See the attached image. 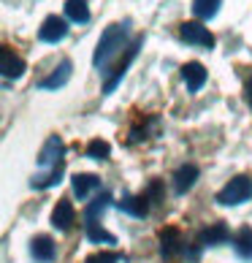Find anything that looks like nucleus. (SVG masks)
<instances>
[{
    "mask_svg": "<svg viewBox=\"0 0 252 263\" xmlns=\"http://www.w3.org/2000/svg\"><path fill=\"white\" fill-rule=\"evenodd\" d=\"M63 155H65L63 139H60V136H49L46 144L41 147V155H38V165H41V171L60 168V165H63Z\"/></svg>",
    "mask_w": 252,
    "mask_h": 263,
    "instance_id": "nucleus-5",
    "label": "nucleus"
},
{
    "mask_svg": "<svg viewBox=\"0 0 252 263\" xmlns=\"http://www.w3.org/2000/svg\"><path fill=\"white\" fill-rule=\"evenodd\" d=\"M198 177H201L198 165H192V163L179 165L177 174H173V190H177V196H185L187 190H192V184L198 182Z\"/></svg>",
    "mask_w": 252,
    "mask_h": 263,
    "instance_id": "nucleus-13",
    "label": "nucleus"
},
{
    "mask_svg": "<svg viewBox=\"0 0 252 263\" xmlns=\"http://www.w3.org/2000/svg\"><path fill=\"white\" fill-rule=\"evenodd\" d=\"M252 198V179L249 177H236L230 179L225 187L217 193V201L222 206H239V203H244Z\"/></svg>",
    "mask_w": 252,
    "mask_h": 263,
    "instance_id": "nucleus-3",
    "label": "nucleus"
},
{
    "mask_svg": "<svg viewBox=\"0 0 252 263\" xmlns=\"http://www.w3.org/2000/svg\"><path fill=\"white\" fill-rule=\"evenodd\" d=\"M144 193L149 196V201H160V196H163V182H160V179H152L149 187L144 190Z\"/></svg>",
    "mask_w": 252,
    "mask_h": 263,
    "instance_id": "nucleus-25",
    "label": "nucleus"
},
{
    "mask_svg": "<svg viewBox=\"0 0 252 263\" xmlns=\"http://www.w3.org/2000/svg\"><path fill=\"white\" fill-rule=\"evenodd\" d=\"M234 250L241 260H252V228H241L234 236Z\"/></svg>",
    "mask_w": 252,
    "mask_h": 263,
    "instance_id": "nucleus-19",
    "label": "nucleus"
},
{
    "mask_svg": "<svg viewBox=\"0 0 252 263\" xmlns=\"http://www.w3.org/2000/svg\"><path fill=\"white\" fill-rule=\"evenodd\" d=\"M179 35L182 41L190 46H198V49H215V35H211L209 27H203L201 22H182L179 25Z\"/></svg>",
    "mask_w": 252,
    "mask_h": 263,
    "instance_id": "nucleus-4",
    "label": "nucleus"
},
{
    "mask_svg": "<svg viewBox=\"0 0 252 263\" xmlns=\"http://www.w3.org/2000/svg\"><path fill=\"white\" fill-rule=\"evenodd\" d=\"M220 6L222 0H192V14L201 22H209V19H215L220 14Z\"/></svg>",
    "mask_w": 252,
    "mask_h": 263,
    "instance_id": "nucleus-18",
    "label": "nucleus"
},
{
    "mask_svg": "<svg viewBox=\"0 0 252 263\" xmlns=\"http://www.w3.org/2000/svg\"><path fill=\"white\" fill-rule=\"evenodd\" d=\"M71 190L79 201H87L95 190H101V177H95V174H73L71 177Z\"/></svg>",
    "mask_w": 252,
    "mask_h": 263,
    "instance_id": "nucleus-8",
    "label": "nucleus"
},
{
    "mask_svg": "<svg viewBox=\"0 0 252 263\" xmlns=\"http://www.w3.org/2000/svg\"><path fill=\"white\" fill-rule=\"evenodd\" d=\"M247 103H249V106H252V82H249V84H247Z\"/></svg>",
    "mask_w": 252,
    "mask_h": 263,
    "instance_id": "nucleus-26",
    "label": "nucleus"
},
{
    "mask_svg": "<svg viewBox=\"0 0 252 263\" xmlns=\"http://www.w3.org/2000/svg\"><path fill=\"white\" fill-rule=\"evenodd\" d=\"M144 46V35H135L133 41H130V46L125 49V54L120 57V63L114 65V71L109 73V79H106V84H103V95H111L114 90H117V84L122 82V76L128 73V68L133 65V60L139 57V49Z\"/></svg>",
    "mask_w": 252,
    "mask_h": 263,
    "instance_id": "nucleus-2",
    "label": "nucleus"
},
{
    "mask_svg": "<svg viewBox=\"0 0 252 263\" xmlns=\"http://www.w3.org/2000/svg\"><path fill=\"white\" fill-rule=\"evenodd\" d=\"M158 239H160V252H163V258L179 255L182 247H185V239H182L179 228H163Z\"/></svg>",
    "mask_w": 252,
    "mask_h": 263,
    "instance_id": "nucleus-15",
    "label": "nucleus"
},
{
    "mask_svg": "<svg viewBox=\"0 0 252 263\" xmlns=\"http://www.w3.org/2000/svg\"><path fill=\"white\" fill-rule=\"evenodd\" d=\"M68 30H71V27H68V19L52 14V16L44 19L41 27H38V38H41L44 44H60V41H65Z\"/></svg>",
    "mask_w": 252,
    "mask_h": 263,
    "instance_id": "nucleus-6",
    "label": "nucleus"
},
{
    "mask_svg": "<svg viewBox=\"0 0 252 263\" xmlns=\"http://www.w3.org/2000/svg\"><path fill=\"white\" fill-rule=\"evenodd\" d=\"M182 82H185L187 92H198L203 84H206V68H203L198 60H190L182 65Z\"/></svg>",
    "mask_w": 252,
    "mask_h": 263,
    "instance_id": "nucleus-9",
    "label": "nucleus"
},
{
    "mask_svg": "<svg viewBox=\"0 0 252 263\" xmlns=\"http://www.w3.org/2000/svg\"><path fill=\"white\" fill-rule=\"evenodd\" d=\"M111 155V144L103 141V139H92L90 144H87V158L92 160H109Z\"/></svg>",
    "mask_w": 252,
    "mask_h": 263,
    "instance_id": "nucleus-23",
    "label": "nucleus"
},
{
    "mask_svg": "<svg viewBox=\"0 0 252 263\" xmlns=\"http://www.w3.org/2000/svg\"><path fill=\"white\" fill-rule=\"evenodd\" d=\"M71 73H73V63L71 60H63L49 76H46V79H41V84H38V87H41V90H60V87L68 84Z\"/></svg>",
    "mask_w": 252,
    "mask_h": 263,
    "instance_id": "nucleus-16",
    "label": "nucleus"
},
{
    "mask_svg": "<svg viewBox=\"0 0 252 263\" xmlns=\"http://www.w3.org/2000/svg\"><path fill=\"white\" fill-rule=\"evenodd\" d=\"M117 209L130 214V217H147L149 214V196L139 193V196H122V201H117Z\"/></svg>",
    "mask_w": 252,
    "mask_h": 263,
    "instance_id": "nucleus-14",
    "label": "nucleus"
},
{
    "mask_svg": "<svg viewBox=\"0 0 252 263\" xmlns=\"http://www.w3.org/2000/svg\"><path fill=\"white\" fill-rule=\"evenodd\" d=\"M128 35H130V19H125V22H114L109 25L106 30L101 33V41L95 46V54H92V65L98 68V71L106 73V68L111 65V60L117 54H125L128 49Z\"/></svg>",
    "mask_w": 252,
    "mask_h": 263,
    "instance_id": "nucleus-1",
    "label": "nucleus"
},
{
    "mask_svg": "<svg viewBox=\"0 0 252 263\" xmlns=\"http://www.w3.org/2000/svg\"><path fill=\"white\" fill-rule=\"evenodd\" d=\"M111 201H114V198H111V193H101V196H98V198H95V201L90 203V206L84 209V222H98L101 214L111 206Z\"/></svg>",
    "mask_w": 252,
    "mask_h": 263,
    "instance_id": "nucleus-21",
    "label": "nucleus"
},
{
    "mask_svg": "<svg viewBox=\"0 0 252 263\" xmlns=\"http://www.w3.org/2000/svg\"><path fill=\"white\" fill-rule=\"evenodd\" d=\"M0 71H3L6 79H19V76L27 71V65L11 46H3V49H0Z\"/></svg>",
    "mask_w": 252,
    "mask_h": 263,
    "instance_id": "nucleus-7",
    "label": "nucleus"
},
{
    "mask_svg": "<svg viewBox=\"0 0 252 263\" xmlns=\"http://www.w3.org/2000/svg\"><path fill=\"white\" fill-rule=\"evenodd\" d=\"M30 255L38 260V263H52L54 255H57V245L52 236H46V233H38V236L30 241Z\"/></svg>",
    "mask_w": 252,
    "mask_h": 263,
    "instance_id": "nucleus-12",
    "label": "nucleus"
},
{
    "mask_svg": "<svg viewBox=\"0 0 252 263\" xmlns=\"http://www.w3.org/2000/svg\"><path fill=\"white\" fill-rule=\"evenodd\" d=\"M73 222H76L73 203L68 201V198H60V201H57V206L52 209V226H54L57 231H71Z\"/></svg>",
    "mask_w": 252,
    "mask_h": 263,
    "instance_id": "nucleus-10",
    "label": "nucleus"
},
{
    "mask_svg": "<svg viewBox=\"0 0 252 263\" xmlns=\"http://www.w3.org/2000/svg\"><path fill=\"white\" fill-rule=\"evenodd\" d=\"M63 168H65V165H60V168H52V171H38L35 177H33V182H30V187H35V190H46V187H54V184H60V179H63Z\"/></svg>",
    "mask_w": 252,
    "mask_h": 263,
    "instance_id": "nucleus-20",
    "label": "nucleus"
},
{
    "mask_svg": "<svg viewBox=\"0 0 252 263\" xmlns=\"http://www.w3.org/2000/svg\"><path fill=\"white\" fill-rule=\"evenodd\" d=\"M90 6L87 0H65V19L68 22H76V25H87L90 22Z\"/></svg>",
    "mask_w": 252,
    "mask_h": 263,
    "instance_id": "nucleus-17",
    "label": "nucleus"
},
{
    "mask_svg": "<svg viewBox=\"0 0 252 263\" xmlns=\"http://www.w3.org/2000/svg\"><path fill=\"white\" fill-rule=\"evenodd\" d=\"M84 226H87V239L92 245H117V236L106 231L101 222H84Z\"/></svg>",
    "mask_w": 252,
    "mask_h": 263,
    "instance_id": "nucleus-22",
    "label": "nucleus"
},
{
    "mask_svg": "<svg viewBox=\"0 0 252 263\" xmlns=\"http://www.w3.org/2000/svg\"><path fill=\"white\" fill-rule=\"evenodd\" d=\"M125 260L122 252H109V250H101V252H92L90 258H87L84 263H120Z\"/></svg>",
    "mask_w": 252,
    "mask_h": 263,
    "instance_id": "nucleus-24",
    "label": "nucleus"
},
{
    "mask_svg": "<svg viewBox=\"0 0 252 263\" xmlns=\"http://www.w3.org/2000/svg\"><path fill=\"white\" fill-rule=\"evenodd\" d=\"M225 241H230V231L225 222H215V226L203 228L198 233V247H220Z\"/></svg>",
    "mask_w": 252,
    "mask_h": 263,
    "instance_id": "nucleus-11",
    "label": "nucleus"
}]
</instances>
